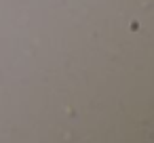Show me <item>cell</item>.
Wrapping results in <instances>:
<instances>
[]
</instances>
